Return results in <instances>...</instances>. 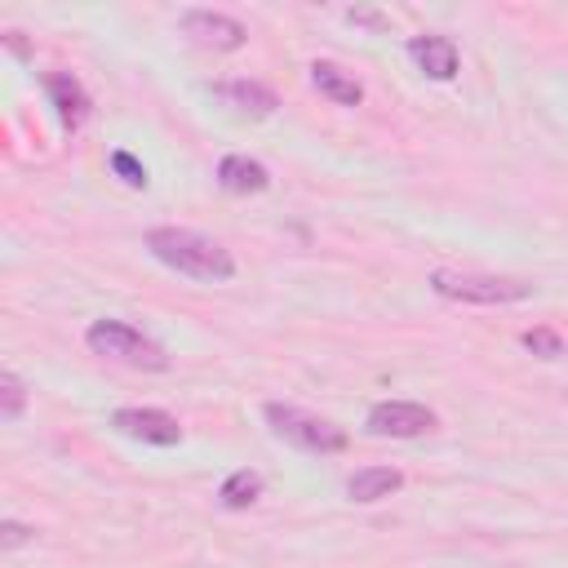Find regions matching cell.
Wrapping results in <instances>:
<instances>
[{
    "label": "cell",
    "mask_w": 568,
    "mask_h": 568,
    "mask_svg": "<svg viewBox=\"0 0 568 568\" xmlns=\"http://www.w3.org/2000/svg\"><path fill=\"white\" fill-rule=\"evenodd\" d=\"M519 342H524V351H532L537 359H559V355H564V337L550 333V328H528Z\"/></svg>",
    "instance_id": "cell-16"
},
{
    "label": "cell",
    "mask_w": 568,
    "mask_h": 568,
    "mask_svg": "<svg viewBox=\"0 0 568 568\" xmlns=\"http://www.w3.org/2000/svg\"><path fill=\"white\" fill-rule=\"evenodd\" d=\"M346 18H351V22H368V27H382V18H377V13H368V9H351Z\"/></svg>",
    "instance_id": "cell-19"
},
{
    "label": "cell",
    "mask_w": 568,
    "mask_h": 568,
    "mask_svg": "<svg viewBox=\"0 0 568 568\" xmlns=\"http://www.w3.org/2000/svg\"><path fill=\"white\" fill-rule=\"evenodd\" d=\"M213 93H217L226 106L244 111V115H271V111L280 106V98H275L266 84H257V80H226V84H217Z\"/></svg>",
    "instance_id": "cell-11"
},
{
    "label": "cell",
    "mask_w": 568,
    "mask_h": 568,
    "mask_svg": "<svg viewBox=\"0 0 568 568\" xmlns=\"http://www.w3.org/2000/svg\"><path fill=\"white\" fill-rule=\"evenodd\" d=\"M111 169H115V173H120L129 186H146V169H142V164H138L129 151H115V155H111Z\"/></svg>",
    "instance_id": "cell-17"
},
{
    "label": "cell",
    "mask_w": 568,
    "mask_h": 568,
    "mask_svg": "<svg viewBox=\"0 0 568 568\" xmlns=\"http://www.w3.org/2000/svg\"><path fill=\"white\" fill-rule=\"evenodd\" d=\"M89 351L102 355V359H115V364H129V368H146V373H164L169 368V355L160 342L142 337L133 324L124 320H93L89 333H84Z\"/></svg>",
    "instance_id": "cell-2"
},
{
    "label": "cell",
    "mask_w": 568,
    "mask_h": 568,
    "mask_svg": "<svg viewBox=\"0 0 568 568\" xmlns=\"http://www.w3.org/2000/svg\"><path fill=\"white\" fill-rule=\"evenodd\" d=\"M413 62L430 75V80H453L457 75V44L448 36H413L408 40Z\"/></svg>",
    "instance_id": "cell-9"
},
{
    "label": "cell",
    "mask_w": 568,
    "mask_h": 568,
    "mask_svg": "<svg viewBox=\"0 0 568 568\" xmlns=\"http://www.w3.org/2000/svg\"><path fill=\"white\" fill-rule=\"evenodd\" d=\"M311 84H315L324 98H333L337 106H359V102H364L359 80L346 75L337 62H311Z\"/></svg>",
    "instance_id": "cell-12"
},
{
    "label": "cell",
    "mask_w": 568,
    "mask_h": 568,
    "mask_svg": "<svg viewBox=\"0 0 568 568\" xmlns=\"http://www.w3.org/2000/svg\"><path fill=\"white\" fill-rule=\"evenodd\" d=\"M44 93H49V102L58 106V120H62L67 129H80V124L89 120V93H84V84H80L71 71H49V75H44Z\"/></svg>",
    "instance_id": "cell-8"
},
{
    "label": "cell",
    "mask_w": 568,
    "mask_h": 568,
    "mask_svg": "<svg viewBox=\"0 0 568 568\" xmlns=\"http://www.w3.org/2000/svg\"><path fill=\"white\" fill-rule=\"evenodd\" d=\"M182 36H191L195 44L204 49H240L244 44V22L226 18V13H213V9H186L182 13Z\"/></svg>",
    "instance_id": "cell-7"
},
{
    "label": "cell",
    "mask_w": 568,
    "mask_h": 568,
    "mask_svg": "<svg viewBox=\"0 0 568 568\" xmlns=\"http://www.w3.org/2000/svg\"><path fill=\"white\" fill-rule=\"evenodd\" d=\"M146 248L169 271L191 275V280H231L235 275V257L217 240H209L200 231H186V226H155V231H146Z\"/></svg>",
    "instance_id": "cell-1"
},
{
    "label": "cell",
    "mask_w": 568,
    "mask_h": 568,
    "mask_svg": "<svg viewBox=\"0 0 568 568\" xmlns=\"http://www.w3.org/2000/svg\"><path fill=\"white\" fill-rule=\"evenodd\" d=\"M22 408H27V386L18 382V373H0V417L4 422H18L22 417Z\"/></svg>",
    "instance_id": "cell-15"
},
{
    "label": "cell",
    "mask_w": 568,
    "mask_h": 568,
    "mask_svg": "<svg viewBox=\"0 0 568 568\" xmlns=\"http://www.w3.org/2000/svg\"><path fill=\"white\" fill-rule=\"evenodd\" d=\"M262 413H266L271 430H275L284 444L302 448V453H342V448H346V430H342V426H333L328 417H315V413H306V408H297V404H275V399H271Z\"/></svg>",
    "instance_id": "cell-3"
},
{
    "label": "cell",
    "mask_w": 568,
    "mask_h": 568,
    "mask_svg": "<svg viewBox=\"0 0 568 568\" xmlns=\"http://www.w3.org/2000/svg\"><path fill=\"white\" fill-rule=\"evenodd\" d=\"M399 484H404V475H399L395 466H364V470H355V475L346 479V493H351V501H382V497H390Z\"/></svg>",
    "instance_id": "cell-13"
},
{
    "label": "cell",
    "mask_w": 568,
    "mask_h": 568,
    "mask_svg": "<svg viewBox=\"0 0 568 568\" xmlns=\"http://www.w3.org/2000/svg\"><path fill=\"white\" fill-rule=\"evenodd\" d=\"M111 426H115L120 435H129V439L160 444V448H169V444L182 439L178 417H169L164 408H115V413H111Z\"/></svg>",
    "instance_id": "cell-6"
},
{
    "label": "cell",
    "mask_w": 568,
    "mask_h": 568,
    "mask_svg": "<svg viewBox=\"0 0 568 568\" xmlns=\"http://www.w3.org/2000/svg\"><path fill=\"white\" fill-rule=\"evenodd\" d=\"M430 288L453 302H475V306H506L532 297L528 280H501V275H470V271H435Z\"/></svg>",
    "instance_id": "cell-4"
},
{
    "label": "cell",
    "mask_w": 568,
    "mask_h": 568,
    "mask_svg": "<svg viewBox=\"0 0 568 568\" xmlns=\"http://www.w3.org/2000/svg\"><path fill=\"white\" fill-rule=\"evenodd\" d=\"M217 497H222V506H226V510H248V506L262 497V475H257V470H248V466H244V470H231Z\"/></svg>",
    "instance_id": "cell-14"
},
{
    "label": "cell",
    "mask_w": 568,
    "mask_h": 568,
    "mask_svg": "<svg viewBox=\"0 0 568 568\" xmlns=\"http://www.w3.org/2000/svg\"><path fill=\"white\" fill-rule=\"evenodd\" d=\"M0 532H4V537H0L4 546H22V541L31 537V528H22V524H13V519H4V528H0Z\"/></svg>",
    "instance_id": "cell-18"
},
{
    "label": "cell",
    "mask_w": 568,
    "mask_h": 568,
    "mask_svg": "<svg viewBox=\"0 0 568 568\" xmlns=\"http://www.w3.org/2000/svg\"><path fill=\"white\" fill-rule=\"evenodd\" d=\"M217 182L231 195H257V191L271 186V173H266V164H257L248 155H222L217 160Z\"/></svg>",
    "instance_id": "cell-10"
},
{
    "label": "cell",
    "mask_w": 568,
    "mask_h": 568,
    "mask_svg": "<svg viewBox=\"0 0 568 568\" xmlns=\"http://www.w3.org/2000/svg\"><path fill=\"white\" fill-rule=\"evenodd\" d=\"M430 426H435V413L426 404H413V399H386V404H373L368 408V430L373 435L413 439V435H422Z\"/></svg>",
    "instance_id": "cell-5"
}]
</instances>
